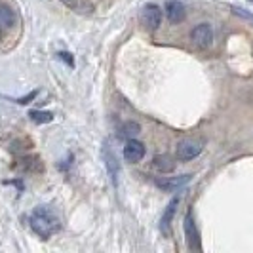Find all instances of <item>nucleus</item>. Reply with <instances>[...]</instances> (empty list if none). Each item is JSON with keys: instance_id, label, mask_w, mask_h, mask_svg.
Returning <instances> with one entry per match:
<instances>
[{"instance_id": "0eeeda50", "label": "nucleus", "mask_w": 253, "mask_h": 253, "mask_svg": "<svg viewBox=\"0 0 253 253\" xmlns=\"http://www.w3.org/2000/svg\"><path fill=\"white\" fill-rule=\"evenodd\" d=\"M166 15H168V19H169L171 23H181V21L185 19V8H183V4L177 2V0L168 2V6H166Z\"/></svg>"}, {"instance_id": "39448f33", "label": "nucleus", "mask_w": 253, "mask_h": 253, "mask_svg": "<svg viewBox=\"0 0 253 253\" xmlns=\"http://www.w3.org/2000/svg\"><path fill=\"white\" fill-rule=\"evenodd\" d=\"M143 156H145V145L141 141H135V137L127 139L126 147H124V158H126L127 162H131V164L141 162Z\"/></svg>"}, {"instance_id": "1a4fd4ad", "label": "nucleus", "mask_w": 253, "mask_h": 253, "mask_svg": "<svg viewBox=\"0 0 253 253\" xmlns=\"http://www.w3.org/2000/svg\"><path fill=\"white\" fill-rule=\"evenodd\" d=\"M189 179H190V175H183V177H175V179H166V181L158 179L156 185L164 190H175V189H179V187H183L185 183H189Z\"/></svg>"}, {"instance_id": "20e7f679", "label": "nucleus", "mask_w": 253, "mask_h": 253, "mask_svg": "<svg viewBox=\"0 0 253 253\" xmlns=\"http://www.w3.org/2000/svg\"><path fill=\"white\" fill-rule=\"evenodd\" d=\"M190 40L198 46V48H208L213 40V33H211V27L208 23H202V25H196L192 31H190Z\"/></svg>"}, {"instance_id": "9b49d317", "label": "nucleus", "mask_w": 253, "mask_h": 253, "mask_svg": "<svg viewBox=\"0 0 253 253\" xmlns=\"http://www.w3.org/2000/svg\"><path fill=\"white\" fill-rule=\"evenodd\" d=\"M175 206H177V198L171 200V204L168 206L164 217H162V232H169V223H171V217L175 213Z\"/></svg>"}, {"instance_id": "ddd939ff", "label": "nucleus", "mask_w": 253, "mask_h": 253, "mask_svg": "<svg viewBox=\"0 0 253 253\" xmlns=\"http://www.w3.org/2000/svg\"><path fill=\"white\" fill-rule=\"evenodd\" d=\"M35 122H50L51 118V113H40V111H31V114H29Z\"/></svg>"}, {"instance_id": "f8f14e48", "label": "nucleus", "mask_w": 253, "mask_h": 253, "mask_svg": "<svg viewBox=\"0 0 253 253\" xmlns=\"http://www.w3.org/2000/svg\"><path fill=\"white\" fill-rule=\"evenodd\" d=\"M141 131L139 124H135V122H126L124 126H122V137H127V139H133L137 133Z\"/></svg>"}, {"instance_id": "9d476101", "label": "nucleus", "mask_w": 253, "mask_h": 253, "mask_svg": "<svg viewBox=\"0 0 253 253\" xmlns=\"http://www.w3.org/2000/svg\"><path fill=\"white\" fill-rule=\"evenodd\" d=\"M154 166H156V169H160V171H173V168H175V162H173V158L171 156H168V154H158L156 158H154Z\"/></svg>"}, {"instance_id": "7ed1b4c3", "label": "nucleus", "mask_w": 253, "mask_h": 253, "mask_svg": "<svg viewBox=\"0 0 253 253\" xmlns=\"http://www.w3.org/2000/svg\"><path fill=\"white\" fill-rule=\"evenodd\" d=\"M160 21H162V12H160V8L156 4H147L141 10V23L147 29H151V31L158 29Z\"/></svg>"}, {"instance_id": "f257e3e1", "label": "nucleus", "mask_w": 253, "mask_h": 253, "mask_svg": "<svg viewBox=\"0 0 253 253\" xmlns=\"http://www.w3.org/2000/svg\"><path fill=\"white\" fill-rule=\"evenodd\" d=\"M61 227L57 215L51 211L50 208H44V206H38L37 210L33 211L31 215V228L37 232L40 238H50L51 234H55Z\"/></svg>"}, {"instance_id": "6e6552de", "label": "nucleus", "mask_w": 253, "mask_h": 253, "mask_svg": "<svg viewBox=\"0 0 253 253\" xmlns=\"http://www.w3.org/2000/svg\"><path fill=\"white\" fill-rule=\"evenodd\" d=\"M15 23V15L12 8L6 4H0V29H12Z\"/></svg>"}, {"instance_id": "f03ea898", "label": "nucleus", "mask_w": 253, "mask_h": 253, "mask_svg": "<svg viewBox=\"0 0 253 253\" xmlns=\"http://www.w3.org/2000/svg\"><path fill=\"white\" fill-rule=\"evenodd\" d=\"M204 149V143L198 139H183L177 145V158L187 162V160H192L196 158Z\"/></svg>"}, {"instance_id": "423d86ee", "label": "nucleus", "mask_w": 253, "mask_h": 253, "mask_svg": "<svg viewBox=\"0 0 253 253\" xmlns=\"http://www.w3.org/2000/svg\"><path fill=\"white\" fill-rule=\"evenodd\" d=\"M185 232H187V242H189L190 250H200V240H198V230L192 221V215L185 217Z\"/></svg>"}]
</instances>
